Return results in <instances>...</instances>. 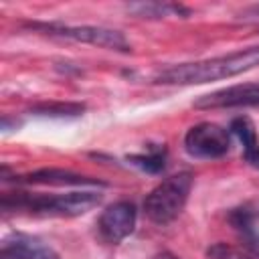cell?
<instances>
[{
    "mask_svg": "<svg viewBox=\"0 0 259 259\" xmlns=\"http://www.w3.org/2000/svg\"><path fill=\"white\" fill-rule=\"evenodd\" d=\"M255 67H259V47L204 59V61L172 65L168 69L158 71L152 77V81L162 85H194V83L229 79L245 71H251Z\"/></svg>",
    "mask_w": 259,
    "mask_h": 259,
    "instance_id": "cell-1",
    "label": "cell"
},
{
    "mask_svg": "<svg viewBox=\"0 0 259 259\" xmlns=\"http://www.w3.org/2000/svg\"><path fill=\"white\" fill-rule=\"evenodd\" d=\"M101 202L99 192L81 190V192H69V194H28V192H16V194H4L2 208H18L28 210L34 214H47V217H79L89 212Z\"/></svg>",
    "mask_w": 259,
    "mask_h": 259,
    "instance_id": "cell-2",
    "label": "cell"
},
{
    "mask_svg": "<svg viewBox=\"0 0 259 259\" xmlns=\"http://www.w3.org/2000/svg\"><path fill=\"white\" fill-rule=\"evenodd\" d=\"M190 188H192V176L188 172L168 176L146 196L144 200L146 217L156 225L172 223L182 212Z\"/></svg>",
    "mask_w": 259,
    "mask_h": 259,
    "instance_id": "cell-3",
    "label": "cell"
},
{
    "mask_svg": "<svg viewBox=\"0 0 259 259\" xmlns=\"http://www.w3.org/2000/svg\"><path fill=\"white\" fill-rule=\"evenodd\" d=\"M34 28L45 30L47 34L53 36H61V38H69V40H77V42H85V45H93V47H101L107 51H115V53H130L132 45L127 42V38L113 28H105V26H91V24H81V26H69V24H30Z\"/></svg>",
    "mask_w": 259,
    "mask_h": 259,
    "instance_id": "cell-4",
    "label": "cell"
},
{
    "mask_svg": "<svg viewBox=\"0 0 259 259\" xmlns=\"http://www.w3.org/2000/svg\"><path fill=\"white\" fill-rule=\"evenodd\" d=\"M184 148L194 158H221L231 150V132L210 121L196 123L186 132Z\"/></svg>",
    "mask_w": 259,
    "mask_h": 259,
    "instance_id": "cell-5",
    "label": "cell"
},
{
    "mask_svg": "<svg viewBox=\"0 0 259 259\" xmlns=\"http://www.w3.org/2000/svg\"><path fill=\"white\" fill-rule=\"evenodd\" d=\"M134 227H136V206L130 200H119L109 204L97 221L99 235L107 243L123 241L127 235H132Z\"/></svg>",
    "mask_w": 259,
    "mask_h": 259,
    "instance_id": "cell-6",
    "label": "cell"
},
{
    "mask_svg": "<svg viewBox=\"0 0 259 259\" xmlns=\"http://www.w3.org/2000/svg\"><path fill=\"white\" fill-rule=\"evenodd\" d=\"M259 105V81L257 83H239L212 93L200 95L194 101L198 109H217V107H247Z\"/></svg>",
    "mask_w": 259,
    "mask_h": 259,
    "instance_id": "cell-7",
    "label": "cell"
},
{
    "mask_svg": "<svg viewBox=\"0 0 259 259\" xmlns=\"http://www.w3.org/2000/svg\"><path fill=\"white\" fill-rule=\"evenodd\" d=\"M0 259H59V253L36 237L16 235V239L4 241Z\"/></svg>",
    "mask_w": 259,
    "mask_h": 259,
    "instance_id": "cell-8",
    "label": "cell"
},
{
    "mask_svg": "<svg viewBox=\"0 0 259 259\" xmlns=\"http://www.w3.org/2000/svg\"><path fill=\"white\" fill-rule=\"evenodd\" d=\"M18 180L26 184H51V186H103V182L97 178L83 176L71 170H61V168H40L20 176Z\"/></svg>",
    "mask_w": 259,
    "mask_h": 259,
    "instance_id": "cell-9",
    "label": "cell"
},
{
    "mask_svg": "<svg viewBox=\"0 0 259 259\" xmlns=\"http://www.w3.org/2000/svg\"><path fill=\"white\" fill-rule=\"evenodd\" d=\"M127 160L132 164H136L138 168L150 172V174H158L166 168V150L164 148H154L148 154H134Z\"/></svg>",
    "mask_w": 259,
    "mask_h": 259,
    "instance_id": "cell-10",
    "label": "cell"
},
{
    "mask_svg": "<svg viewBox=\"0 0 259 259\" xmlns=\"http://www.w3.org/2000/svg\"><path fill=\"white\" fill-rule=\"evenodd\" d=\"M85 111L83 103H40L32 107V113L36 115H49V117H75Z\"/></svg>",
    "mask_w": 259,
    "mask_h": 259,
    "instance_id": "cell-11",
    "label": "cell"
},
{
    "mask_svg": "<svg viewBox=\"0 0 259 259\" xmlns=\"http://www.w3.org/2000/svg\"><path fill=\"white\" fill-rule=\"evenodd\" d=\"M231 132L241 140L245 152H249V150H253L257 146V132H255V125H253V121L249 117H245V115L235 117L231 121Z\"/></svg>",
    "mask_w": 259,
    "mask_h": 259,
    "instance_id": "cell-12",
    "label": "cell"
},
{
    "mask_svg": "<svg viewBox=\"0 0 259 259\" xmlns=\"http://www.w3.org/2000/svg\"><path fill=\"white\" fill-rule=\"evenodd\" d=\"M132 12H136L138 16L142 18H160V16H166L168 12H182L180 6H170V4H132L130 6Z\"/></svg>",
    "mask_w": 259,
    "mask_h": 259,
    "instance_id": "cell-13",
    "label": "cell"
},
{
    "mask_svg": "<svg viewBox=\"0 0 259 259\" xmlns=\"http://www.w3.org/2000/svg\"><path fill=\"white\" fill-rule=\"evenodd\" d=\"M208 257L210 259H247L241 251L225 245V243H217L214 247L208 249Z\"/></svg>",
    "mask_w": 259,
    "mask_h": 259,
    "instance_id": "cell-14",
    "label": "cell"
},
{
    "mask_svg": "<svg viewBox=\"0 0 259 259\" xmlns=\"http://www.w3.org/2000/svg\"><path fill=\"white\" fill-rule=\"evenodd\" d=\"M245 160L253 166V168H257L259 170V144L253 148V150H249V152H245Z\"/></svg>",
    "mask_w": 259,
    "mask_h": 259,
    "instance_id": "cell-15",
    "label": "cell"
},
{
    "mask_svg": "<svg viewBox=\"0 0 259 259\" xmlns=\"http://www.w3.org/2000/svg\"><path fill=\"white\" fill-rule=\"evenodd\" d=\"M243 20H259V6H251L243 12Z\"/></svg>",
    "mask_w": 259,
    "mask_h": 259,
    "instance_id": "cell-16",
    "label": "cell"
},
{
    "mask_svg": "<svg viewBox=\"0 0 259 259\" xmlns=\"http://www.w3.org/2000/svg\"><path fill=\"white\" fill-rule=\"evenodd\" d=\"M154 259H178L174 253H170V251H160L158 255H154Z\"/></svg>",
    "mask_w": 259,
    "mask_h": 259,
    "instance_id": "cell-17",
    "label": "cell"
}]
</instances>
